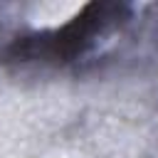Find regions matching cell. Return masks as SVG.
<instances>
[{
    "mask_svg": "<svg viewBox=\"0 0 158 158\" xmlns=\"http://www.w3.org/2000/svg\"><path fill=\"white\" fill-rule=\"evenodd\" d=\"M126 12L123 5L114 2H89L77 12L67 25L52 32H42L35 37H22L15 40L7 49L10 57L15 59H54V62H67L77 54H81L94 37H99L104 30H109L121 15Z\"/></svg>",
    "mask_w": 158,
    "mask_h": 158,
    "instance_id": "6da1fadb",
    "label": "cell"
}]
</instances>
